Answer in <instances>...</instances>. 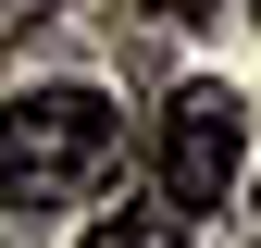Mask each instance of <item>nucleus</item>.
<instances>
[{
	"label": "nucleus",
	"instance_id": "1",
	"mask_svg": "<svg viewBox=\"0 0 261 248\" xmlns=\"http://www.w3.org/2000/svg\"><path fill=\"white\" fill-rule=\"evenodd\" d=\"M112 100L100 87H25L13 112H0V211H50L75 199V186L112 174Z\"/></svg>",
	"mask_w": 261,
	"mask_h": 248
},
{
	"label": "nucleus",
	"instance_id": "2",
	"mask_svg": "<svg viewBox=\"0 0 261 248\" xmlns=\"http://www.w3.org/2000/svg\"><path fill=\"white\" fill-rule=\"evenodd\" d=\"M237 174H249V112L224 100V87H187V100L162 112V199H174V224L187 211H224Z\"/></svg>",
	"mask_w": 261,
	"mask_h": 248
},
{
	"label": "nucleus",
	"instance_id": "3",
	"mask_svg": "<svg viewBox=\"0 0 261 248\" xmlns=\"http://www.w3.org/2000/svg\"><path fill=\"white\" fill-rule=\"evenodd\" d=\"M87 248H187V236H174V211H100Z\"/></svg>",
	"mask_w": 261,
	"mask_h": 248
},
{
	"label": "nucleus",
	"instance_id": "4",
	"mask_svg": "<svg viewBox=\"0 0 261 248\" xmlns=\"http://www.w3.org/2000/svg\"><path fill=\"white\" fill-rule=\"evenodd\" d=\"M137 13H174V0H137Z\"/></svg>",
	"mask_w": 261,
	"mask_h": 248
}]
</instances>
